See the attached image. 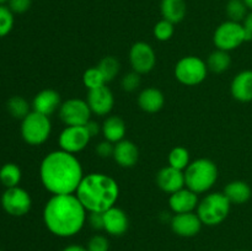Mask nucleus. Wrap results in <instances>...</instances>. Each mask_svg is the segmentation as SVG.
Listing matches in <instances>:
<instances>
[{
	"instance_id": "17",
	"label": "nucleus",
	"mask_w": 252,
	"mask_h": 251,
	"mask_svg": "<svg viewBox=\"0 0 252 251\" xmlns=\"http://www.w3.org/2000/svg\"><path fill=\"white\" fill-rule=\"evenodd\" d=\"M198 203V196L196 192L191 191L187 187L170 194L169 198V206L175 214L193 212L194 209H197Z\"/></svg>"
},
{
	"instance_id": "30",
	"label": "nucleus",
	"mask_w": 252,
	"mask_h": 251,
	"mask_svg": "<svg viewBox=\"0 0 252 251\" xmlns=\"http://www.w3.org/2000/svg\"><path fill=\"white\" fill-rule=\"evenodd\" d=\"M189 165V153L186 148L176 147L169 154V166L175 167L177 170H186Z\"/></svg>"
},
{
	"instance_id": "39",
	"label": "nucleus",
	"mask_w": 252,
	"mask_h": 251,
	"mask_svg": "<svg viewBox=\"0 0 252 251\" xmlns=\"http://www.w3.org/2000/svg\"><path fill=\"white\" fill-rule=\"evenodd\" d=\"M243 26L245 30L246 42L252 41V11H249V14L246 15L245 20L243 21Z\"/></svg>"
},
{
	"instance_id": "41",
	"label": "nucleus",
	"mask_w": 252,
	"mask_h": 251,
	"mask_svg": "<svg viewBox=\"0 0 252 251\" xmlns=\"http://www.w3.org/2000/svg\"><path fill=\"white\" fill-rule=\"evenodd\" d=\"M62 251H88L86 246L76 245V244H73V245H68L63 249Z\"/></svg>"
},
{
	"instance_id": "46",
	"label": "nucleus",
	"mask_w": 252,
	"mask_h": 251,
	"mask_svg": "<svg viewBox=\"0 0 252 251\" xmlns=\"http://www.w3.org/2000/svg\"><path fill=\"white\" fill-rule=\"evenodd\" d=\"M0 251H1V250H0Z\"/></svg>"
},
{
	"instance_id": "23",
	"label": "nucleus",
	"mask_w": 252,
	"mask_h": 251,
	"mask_svg": "<svg viewBox=\"0 0 252 251\" xmlns=\"http://www.w3.org/2000/svg\"><path fill=\"white\" fill-rule=\"evenodd\" d=\"M101 127H102L103 137L108 142L116 144V143L125 139L126 123L118 116H110V117H107L103 121Z\"/></svg>"
},
{
	"instance_id": "6",
	"label": "nucleus",
	"mask_w": 252,
	"mask_h": 251,
	"mask_svg": "<svg viewBox=\"0 0 252 251\" xmlns=\"http://www.w3.org/2000/svg\"><path fill=\"white\" fill-rule=\"evenodd\" d=\"M52 125L48 116L31 111L24 120L21 121V137L27 144L41 145L46 142L51 135Z\"/></svg>"
},
{
	"instance_id": "45",
	"label": "nucleus",
	"mask_w": 252,
	"mask_h": 251,
	"mask_svg": "<svg viewBox=\"0 0 252 251\" xmlns=\"http://www.w3.org/2000/svg\"><path fill=\"white\" fill-rule=\"evenodd\" d=\"M216 251H220V250H216Z\"/></svg>"
},
{
	"instance_id": "15",
	"label": "nucleus",
	"mask_w": 252,
	"mask_h": 251,
	"mask_svg": "<svg viewBox=\"0 0 252 251\" xmlns=\"http://www.w3.org/2000/svg\"><path fill=\"white\" fill-rule=\"evenodd\" d=\"M129 220L123 209L113 206L103 212V230L111 236H122L127 233Z\"/></svg>"
},
{
	"instance_id": "9",
	"label": "nucleus",
	"mask_w": 252,
	"mask_h": 251,
	"mask_svg": "<svg viewBox=\"0 0 252 251\" xmlns=\"http://www.w3.org/2000/svg\"><path fill=\"white\" fill-rule=\"evenodd\" d=\"M1 207L9 216L24 217L31 211L32 198L22 187H10L1 194Z\"/></svg>"
},
{
	"instance_id": "8",
	"label": "nucleus",
	"mask_w": 252,
	"mask_h": 251,
	"mask_svg": "<svg viewBox=\"0 0 252 251\" xmlns=\"http://www.w3.org/2000/svg\"><path fill=\"white\" fill-rule=\"evenodd\" d=\"M214 44L221 51H233L246 42L245 30L243 24L228 20L217 27L213 36Z\"/></svg>"
},
{
	"instance_id": "5",
	"label": "nucleus",
	"mask_w": 252,
	"mask_h": 251,
	"mask_svg": "<svg viewBox=\"0 0 252 251\" xmlns=\"http://www.w3.org/2000/svg\"><path fill=\"white\" fill-rule=\"evenodd\" d=\"M231 203L223 192H214L204 197L196 209L204 225L214 226L223 223L229 216Z\"/></svg>"
},
{
	"instance_id": "32",
	"label": "nucleus",
	"mask_w": 252,
	"mask_h": 251,
	"mask_svg": "<svg viewBox=\"0 0 252 251\" xmlns=\"http://www.w3.org/2000/svg\"><path fill=\"white\" fill-rule=\"evenodd\" d=\"M14 15L15 14L7 7V5H0V38L7 36L14 29Z\"/></svg>"
},
{
	"instance_id": "11",
	"label": "nucleus",
	"mask_w": 252,
	"mask_h": 251,
	"mask_svg": "<svg viewBox=\"0 0 252 251\" xmlns=\"http://www.w3.org/2000/svg\"><path fill=\"white\" fill-rule=\"evenodd\" d=\"M90 139L85 126H66L59 134L58 143L62 150L75 154L85 149Z\"/></svg>"
},
{
	"instance_id": "31",
	"label": "nucleus",
	"mask_w": 252,
	"mask_h": 251,
	"mask_svg": "<svg viewBox=\"0 0 252 251\" xmlns=\"http://www.w3.org/2000/svg\"><path fill=\"white\" fill-rule=\"evenodd\" d=\"M83 83L88 90H94V89L101 88V86L105 85L106 81L97 66H94V68H89L84 71Z\"/></svg>"
},
{
	"instance_id": "42",
	"label": "nucleus",
	"mask_w": 252,
	"mask_h": 251,
	"mask_svg": "<svg viewBox=\"0 0 252 251\" xmlns=\"http://www.w3.org/2000/svg\"><path fill=\"white\" fill-rule=\"evenodd\" d=\"M244 2L246 4V6H248V9L252 11V0H244Z\"/></svg>"
},
{
	"instance_id": "40",
	"label": "nucleus",
	"mask_w": 252,
	"mask_h": 251,
	"mask_svg": "<svg viewBox=\"0 0 252 251\" xmlns=\"http://www.w3.org/2000/svg\"><path fill=\"white\" fill-rule=\"evenodd\" d=\"M85 127H86V129H88L89 134H90L91 138L96 137L98 133L102 132V127H100V125H98L97 122H95V121L90 120L88 123H86Z\"/></svg>"
},
{
	"instance_id": "13",
	"label": "nucleus",
	"mask_w": 252,
	"mask_h": 251,
	"mask_svg": "<svg viewBox=\"0 0 252 251\" xmlns=\"http://www.w3.org/2000/svg\"><path fill=\"white\" fill-rule=\"evenodd\" d=\"M91 112L97 116H105L112 111L115 105V97L110 89L106 85L101 88L89 90L88 98H86Z\"/></svg>"
},
{
	"instance_id": "3",
	"label": "nucleus",
	"mask_w": 252,
	"mask_h": 251,
	"mask_svg": "<svg viewBox=\"0 0 252 251\" xmlns=\"http://www.w3.org/2000/svg\"><path fill=\"white\" fill-rule=\"evenodd\" d=\"M75 194L89 213H103L116 204L120 186L113 177L93 172L83 177Z\"/></svg>"
},
{
	"instance_id": "1",
	"label": "nucleus",
	"mask_w": 252,
	"mask_h": 251,
	"mask_svg": "<svg viewBox=\"0 0 252 251\" xmlns=\"http://www.w3.org/2000/svg\"><path fill=\"white\" fill-rule=\"evenodd\" d=\"M39 177L44 188L52 194H71L75 193L83 180V166L74 154L56 150L43 157Z\"/></svg>"
},
{
	"instance_id": "12",
	"label": "nucleus",
	"mask_w": 252,
	"mask_h": 251,
	"mask_svg": "<svg viewBox=\"0 0 252 251\" xmlns=\"http://www.w3.org/2000/svg\"><path fill=\"white\" fill-rule=\"evenodd\" d=\"M129 62L133 71L138 74H147L154 69L157 56L149 43L137 42L133 44L129 51Z\"/></svg>"
},
{
	"instance_id": "2",
	"label": "nucleus",
	"mask_w": 252,
	"mask_h": 251,
	"mask_svg": "<svg viewBox=\"0 0 252 251\" xmlns=\"http://www.w3.org/2000/svg\"><path fill=\"white\" fill-rule=\"evenodd\" d=\"M86 212L75 193L53 194L44 206V225L58 238H70L84 228Z\"/></svg>"
},
{
	"instance_id": "18",
	"label": "nucleus",
	"mask_w": 252,
	"mask_h": 251,
	"mask_svg": "<svg viewBox=\"0 0 252 251\" xmlns=\"http://www.w3.org/2000/svg\"><path fill=\"white\" fill-rule=\"evenodd\" d=\"M61 95L56 90L44 89L39 91L32 101V111L42 113L44 116H51L61 107Z\"/></svg>"
},
{
	"instance_id": "26",
	"label": "nucleus",
	"mask_w": 252,
	"mask_h": 251,
	"mask_svg": "<svg viewBox=\"0 0 252 251\" xmlns=\"http://www.w3.org/2000/svg\"><path fill=\"white\" fill-rule=\"evenodd\" d=\"M21 177V169L14 162H6L0 167V182L5 188L19 186Z\"/></svg>"
},
{
	"instance_id": "24",
	"label": "nucleus",
	"mask_w": 252,
	"mask_h": 251,
	"mask_svg": "<svg viewBox=\"0 0 252 251\" xmlns=\"http://www.w3.org/2000/svg\"><path fill=\"white\" fill-rule=\"evenodd\" d=\"M160 11L164 20H167L174 25L179 24L186 16V2L185 0H161Z\"/></svg>"
},
{
	"instance_id": "4",
	"label": "nucleus",
	"mask_w": 252,
	"mask_h": 251,
	"mask_svg": "<svg viewBox=\"0 0 252 251\" xmlns=\"http://www.w3.org/2000/svg\"><path fill=\"white\" fill-rule=\"evenodd\" d=\"M184 172L186 187L197 194L209 191L218 179V167L216 162L206 157L189 162Z\"/></svg>"
},
{
	"instance_id": "43",
	"label": "nucleus",
	"mask_w": 252,
	"mask_h": 251,
	"mask_svg": "<svg viewBox=\"0 0 252 251\" xmlns=\"http://www.w3.org/2000/svg\"><path fill=\"white\" fill-rule=\"evenodd\" d=\"M7 1H9V0H0V5L7 4Z\"/></svg>"
},
{
	"instance_id": "28",
	"label": "nucleus",
	"mask_w": 252,
	"mask_h": 251,
	"mask_svg": "<svg viewBox=\"0 0 252 251\" xmlns=\"http://www.w3.org/2000/svg\"><path fill=\"white\" fill-rule=\"evenodd\" d=\"M97 68L102 74L106 83H110L117 76L118 71H120V62L112 56L103 57L100 63H98Z\"/></svg>"
},
{
	"instance_id": "29",
	"label": "nucleus",
	"mask_w": 252,
	"mask_h": 251,
	"mask_svg": "<svg viewBox=\"0 0 252 251\" xmlns=\"http://www.w3.org/2000/svg\"><path fill=\"white\" fill-rule=\"evenodd\" d=\"M225 11L230 21L243 24L250 10L248 9L244 0H229L228 4H226Z\"/></svg>"
},
{
	"instance_id": "44",
	"label": "nucleus",
	"mask_w": 252,
	"mask_h": 251,
	"mask_svg": "<svg viewBox=\"0 0 252 251\" xmlns=\"http://www.w3.org/2000/svg\"><path fill=\"white\" fill-rule=\"evenodd\" d=\"M239 251H249V250H239Z\"/></svg>"
},
{
	"instance_id": "37",
	"label": "nucleus",
	"mask_w": 252,
	"mask_h": 251,
	"mask_svg": "<svg viewBox=\"0 0 252 251\" xmlns=\"http://www.w3.org/2000/svg\"><path fill=\"white\" fill-rule=\"evenodd\" d=\"M113 152H115V144L108 140H103V142L98 143L96 147V153L100 157H113Z\"/></svg>"
},
{
	"instance_id": "19",
	"label": "nucleus",
	"mask_w": 252,
	"mask_h": 251,
	"mask_svg": "<svg viewBox=\"0 0 252 251\" xmlns=\"http://www.w3.org/2000/svg\"><path fill=\"white\" fill-rule=\"evenodd\" d=\"M112 157L121 167H133L139 159V150L134 143L123 139L115 144Z\"/></svg>"
},
{
	"instance_id": "22",
	"label": "nucleus",
	"mask_w": 252,
	"mask_h": 251,
	"mask_svg": "<svg viewBox=\"0 0 252 251\" xmlns=\"http://www.w3.org/2000/svg\"><path fill=\"white\" fill-rule=\"evenodd\" d=\"M223 193L225 194L231 204L246 203L252 196L250 185L245 181H240V180L229 182L224 188Z\"/></svg>"
},
{
	"instance_id": "38",
	"label": "nucleus",
	"mask_w": 252,
	"mask_h": 251,
	"mask_svg": "<svg viewBox=\"0 0 252 251\" xmlns=\"http://www.w3.org/2000/svg\"><path fill=\"white\" fill-rule=\"evenodd\" d=\"M89 224L95 230H103V213H97V212L89 213Z\"/></svg>"
},
{
	"instance_id": "10",
	"label": "nucleus",
	"mask_w": 252,
	"mask_h": 251,
	"mask_svg": "<svg viewBox=\"0 0 252 251\" xmlns=\"http://www.w3.org/2000/svg\"><path fill=\"white\" fill-rule=\"evenodd\" d=\"M91 113L88 102L80 98H69L59 107V117L66 126H85Z\"/></svg>"
},
{
	"instance_id": "14",
	"label": "nucleus",
	"mask_w": 252,
	"mask_h": 251,
	"mask_svg": "<svg viewBox=\"0 0 252 251\" xmlns=\"http://www.w3.org/2000/svg\"><path fill=\"white\" fill-rule=\"evenodd\" d=\"M203 223L194 212L175 214L171 219V229L176 235L192 238L201 231Z\"/></svg>"
},
{
	"instance_id": "34",
	"label": "nucleus",
	"mask_w": 252,
	"mask_h": 251,
	"mask_svg": "<svg viewBox=\"0 0 252 251\" xmlns=\"http://www.w3.org/2000/svg\"><path fill=\"white\" fill-rule=\"evenodd\" d=\"M86 249L88 251H108L110 250V241L105 235L96 234V235L91 236L90 240L88 241Z\"/></svg>"
},
{
	"instance_id": "7",
	"label": "nucleus",
	"mask_w": 252,
	"mask_h": 251,
	"mask_svg": "<svg viewBox=\"0 0 252 251\" xmlns=\"http://www.w3.org/2000/svg\"><path fill=\"white\" fill-rule=\"evenodd\" d=\"M208 66L204 61L194 56L184 57L175 66V76L181 84L186 86H194L201 84L207 78Z\"/></svg>"
},
{
	"instance_id": "16",
	"label": "nucleus",
	"mask_w": 252,
	"mask_h": 251,
	"mask_svg": "<svg viewBox=\"0 0 252 251\" xmlns=\"http://www.w3.org/2000/svg\"><path fill=\"white\" fill-rule=\"evenodd\" d=\"M157 185L161 191L166 193H175L186 186L185 184V172L171 166H165L158 172Z\"/></svg>"
},
{
	"instance_id": "20",
	"label": "nucleus",
	"mask_w": 252,
	"mask_h": 251,
	"mask_svg": "<svg viewBox=\"0 0 252 251\" xmlns=\"http://www.w3.org/2000/svg\"><path fill=\"white\" fill-rule=\"evenodd\" d=\"M231 96L240 102L252 101V70H243L233 79L230 85Z\"/></svg>"
},
{
	"instance_id": "25",
	"label": "nucleus",
	"mask_w": 252,
	"mask_h": 251,
	"mask_svg": "<svg viewBox=\"0 0 252 251\" xmlns=\"http://www.w3.org/2000/svg\"><path fill=\"white\" fill-rule=\"evenodd\" d=\"M231 58L229 52L221 51V49H217V51L212 52L209 54L208 59H207V66L211 71L217 74L224 73L230 68Z\"/></svg>"
},
{
	"instance_id": "36",
	"label": "nucleus",
	"mask_w": 252,
	"mask_h": 251,
	"mask_svg": "<svg viewBox=\"0 0 252 251\" xmlns=\"http://www.w3.org/2000/svg\"><path fill=\"white\" fill-rule=\"evenodd\" d=\"M32 5V0H9L7 7L11 10L14 14H25L29 11Z\"/></svg>"
},
{
	"instance_id": "21",
	"label": "nucleus",
	"mask_w": 252,
	"mask_h": 251,
	"mask_svg": "<svg viewBox=\"0 0 252 251\" xmlns=\"http://www.w3.org/2000/svg\"><path fill=\"white\" fill-rule=\"evenodd\" d=\"M165 103L164 94L155 88L144 89L138 96V105L144 112H159Z\"/></svg>"
},
{
	"instance_id": "33",
	"label": "nucleus",
	"mask_w": 252,
	"mask_h": 251,
	"mask_svg": "<svg viewBox=\"0 0 252 251\" xmlns=\"http://www.w3.org/2000/svg\"><path fill=\"white\" fill-rule=\"evenodd\" d=\"M174 24L167 21V20H160V21L154 26V36L158 41H169V39L174 36Z\"/></svg>"
},
{
	"instance_id": "27",
	"label": "nucleus",
	"mask_w": 252,
	"mask_h": 251,
	"mask_svg": "<svg viewBox=\"0 0 252 251\" xmlns=\"http://www.w3.org/2000/svg\"><path fill=\"white\" fill-rule=\"evenodd\" d=\"M6 110L10 113V116L16 120L22 121L30 112V103L22 96H12L7 100Z\"/></svg>"
},
{
	"instance_id": "35",
	"label": "nucleus",
	"mask_w": 252,
	"mask_h": 251,
	"mask_svg": "<svg viewBox=\"0 0 252 251\" xmlns=\"http://www.w3.org/2000/svg\"><path fill=\"white\" fill-rule=\"evenodd\" d=\"M140 74L135 73V71H132V73L126 74L122 78V81H121V85H122V89L127 93H133V91L137 90L140 85Z\"/></svg>"
}]
</instances>
